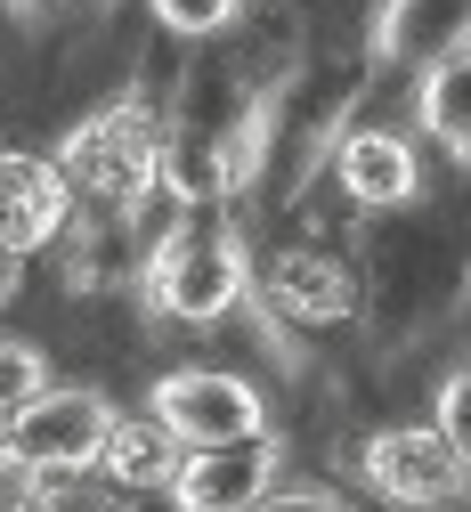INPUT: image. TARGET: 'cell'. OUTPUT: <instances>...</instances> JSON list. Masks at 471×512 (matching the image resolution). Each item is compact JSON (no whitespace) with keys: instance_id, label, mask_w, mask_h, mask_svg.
I'll return each instance as SVG.
<instances>
[{"instance_id":"ac0fdd59","label":"cell","mask_w":471,"mask_h":512,"mask_svg":"<svg viewBox=\"0 0 471 512\" xmlns=\"http://www.w3.org/2000/svg\"><path fill=\"white\" fill-rule=\"evenodd\" d=\"M9 423H17V415H9V407H0V439H9Z\"/></svg>"},{"instance_id":"ba28073f","label":"cell","mask_w":471,"mask_h":512,"mask_svg":"<svg viewBox=\"0 0 471 512\" xmlns=\"http://www.w3.org/2000/svg\"><path fill=\"white\" fill-rule=\"evenodd\" d=\"M325 179L350 212H407L423 196V155L407 131H382V122H358V131L333 139Z\"/></svg>"},{"instance_id":"277c9868","label":"cell","mask_w":471,"mask_h":512,"mask_svg":"<svg viewBox=\"0 0 471 512\" xmlns=\"http://www.w3.org/2000/svg\"><path fill=\"white\" fill-rule=\"evenodd\" d=\"M252 301L277 326H350L366 309V277L333 244H285V252H268L252 269Z\"/></svg>"},{"instance_id":"8992f818","label":"cell","mask_w":471,"mask_h":512,"mask_svg":"<svg viewBox=\"0 0 471 512\" xmlns=\"http://www.w3.org/2000/svg\"><path fill=\"white\" fill-rule=\"evenodd\" d=\"M147 407H155L187 447H220V439L268 431V399L252 391L244 374H228V366H171V374H155Z\"/></svg>"},{"instance_id":"5b68a950","label":"cell","mask_w":471,"mask_h":512,"mask_svg":"<svg viewBox=\"0 0 471 512\" xmlns=\"http://www.w3.org/2000/svg\"><path fill=\"white\" fill-rule=\"evenodd\" d=\"M114 431V399L90 391V382H49V391L9 423L0 456L17 472H74V464H98V447Z\"/></svg>"},{"instance_id":"d6986e66","label":"cell","mask_w":471,"mask_h":512,"mask_svg":"<svg viewBox=\"0 0 471 512\" xmlns=\"http://www.w3.org/2000/svg\"><path fill=\"white\" fill-rule=\"evenodd\" d=\"M463 163H471V155H463Z\"/></svg>"},{"instance_id":"7c38bea8","label":"cell","mask_w":471,"mask_h":512,"mask_svg":"<svg viewBox=\"0 0 471 512\" xmlns=\"http://www.w3.org/2000/svg\"><path fill=\"white\" fill-rule=\"evenodd\" d=\"M415 122H423V139L471 155V49L423 66V82H415Z\"/></svg>"},{"instance_id":"7a4b0ae2","label":"cell","mask_w":471,"mask_h":512,"mask_svg":"<svg viewBox=\"0 0 471 512\" xmlns=\"http://www.w3.org/2000/svg\"><path fill=\"white\" fill-rule=\"evenodd\" d=\"M163 131H171V106L155 98H106L90 106L74 131L57 139V171L82 204H130L155 187V163H163Z\"/></svg>"},{"instance_id":"5bb4252c","label":"cell","mask_w":471,"mask_h":512,"mask_svg":"<svg viewBox=\"0 0 471 512\" xmlns=\"http://www.w3.org/2000/svg\"><path fill=\"white\" fill-rule=\"evenodd\" d=\"M147 17H155L171 41H220V33H236L244 0H147Z\"/></svg>"},{"instance_id":"8fae6325","label":"cell","mask_w":471,"mask_h":512,"mask_svg":"<svg viewBox=\"0 0 471 512\" xmlns=\"http://www.w3.org/2000/svg\"><path fill=\"white\" fill-rule=\"evenodd\" d=\"M179 456H187V439H179L155 407H139V415H114V431H106V447H98V472H106L114 488H130V496H171Z\"/></svg>"},{"instance_id":"30bf717a","label":"cell","mask_w":471,"mask_h":512,"mask_svg":"<svg viewBox=\"0 0 471 512\" xmlns=\"http://www.w3.org/2000/svg\"><path fill=\"white\" fill-rule=\"evenodd\" d=\"M471 49V0H382L374 9V57L382 66H439V57Z\"/></svg>"},{"instance_id":"6da1fadb","label":"cell","mask_w":471,"mask_h":512,"mask_svg":"<svg viewBox=\"0 0 471 512\" xmlns=\"http://www.w3.org/2000/svg\"><path fill=\"white\" fill-rule=\"evenodd\" d=\"M139 293H147L155 317H171V326H220V317H236V309L252 301V261H244L236 228L187 212V220L147 252Z\"/></svg>"},{"instance_id":"4fadbf2b","label":"cell","mask_w":471,"mask_h":512,"mask_svg":"<svg viewBox=\"0 0 471 512\" xmlns=\"http://www.w3.org/2000/svg\"><path fill=\"white\" fill-rule=\"evenodd\" d=\"M25 512H130V488H114L98 464H74V472H33Z\"/></svg>"},{"instance_id":"3957f363","label":"cell","mask_w":471,"mask_h":512,"mask_svg":"<svg viewBox=\"0 0 471 512\" xmlns=\"http://www.w3.org/2000/svg\"><path fill=\"white\" fill-rule=\"evenodd\" d=\"M358 480L374 504H398V512H439L471 488V464L463 447L439 431V423H382L366 447H358Z\"/></svg>"},{"instance_id":"9a60e30c","label":"cell","mask_w":471,"mask_h":512,"mask_svg":"<svg viewBox=\"0 0 471 512\" xmlns=\"http://www.w3.org/2000/svg\"><path fill=\"white\" fill-rule=\"evenodd\" d=\"M41 391H49V350H41V342H17V334H0V407L25 415Z\"/></svg>"},{"instance_id":"e0dca14e","label":"cell","mask_w":471,"mask_h":512,"mask_svg":"<svg viewBox=\"0 0 471 512\" xmlns=\"http://www.w3.org/2000/svg\"><path fill=\"white\" fill-rule=\"evenodd\" d=\"M252 512H350V504L333 496V488H317V480H293V488L277 480V488H268V496H260Z\"/></svg>"},{"instance_id":"2e32d148","label":"cell","mask_w":471,"mask_h":512,"mask_svg":"<svg viewBox=\"0 0 471 512\" xmlns=\"http://www.w3.org/2000/svg\"><path fill=\"white\" fill-rule=\"evenodd\" d=\"M431 423L463 447V464H471V366H455L447 382H439V407H431Z\"/></svg>"},{"instance_id":"9c48e42d","label":"cell","mask_w":471,"mask_h":512,"mask_svg":"<svg viewBox=\"0 0 471 512\" xmlns=\"http://www.w3.org/2000/svg\"><path fill=\"white\" fill-rule=\"evenodd\" d=\"M74 187H65L57 155H25L0 147V252L9 261H33V252H57V236L74 228Z\"/></svg>"},{"instance_id":"52a82bcc","label":"cell","mask_w":471,"mask_h":512,"mask_svg":"<svg viewBox=\"0 0 471 512\" xmlns=\"http://www.w3.org/2000/svg\"><path fill=\"white\" fill-rule=\"evenodd\" d=\"M277 480H285V439L252 431V439H220V447H187L171 504L179 512H252Z\"/></svg>"}]
</instances>
